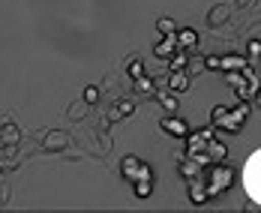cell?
Masks as SVG:
<instances>
[{
	"instance_id": "cell-15",
	"label": "cell",
	"mask_w": 261,
	"mask_h": 213,
	"mask_svg": "<svg viewBox=\"0 0 261 213\" xmlns=\"http://www.w3.org/2000/svg\"><path fill=\"white\" fill-rule=\"evenodd\" d=\"M249 54H252V57H258V54H261V42H249Z\"/></svg>"
},
{
	"instance_id": "cell-11",
	"label": "cell",
	"mask_w": 261,
	"mask_h": 213,
	"mask_svg": "<svg viewBox=\"0 0 261 213\" xmlns=\"http://www.w3.org/2000/svg\"><path fill=\"white\" fill-rule=\"evenodd\" d=\"M96 96H99L96 87H87V90H84V102H96Z\"/></svg>"
},
{
	"instance_id": "cell-2",
	"label": "cell",
	"mask_w": 261,
	"mask_h": 213,
	"mask_svg": "<svg viewBox=\"0 0 261 213\" xmlns=\"http://www.w3.org/2000/svg\"><path fill=\"white\" fill-rule=\"evenodd\" d=\"M228 183H231V171H228V168H216V171L210 174V180H207V195L222 192Z\"/></svg>"
},
{
	"instance_id": "cell-9",
	"label": "cell",
	"mask_w": 261,
	"mask_h": 213,
	"mask_svg": "<svg viewBox=\"0 0 261 213\" xmlns=\"http://www.w3.org/2000/svg\"><path fill=\"white\" fill-rule=\"evenodd\" d=\"M219 66H225V69H240V66H243V57H225V60H219Z\"/></svg>"
},
{
	"instance_id": "cell-6",
	"label": "cell",
	"mask_w": 261,
	"mask_h": 213,
	"mask_svg": "<svg viewBox=\"0 0 261 213\" xmlns=\"http://www.w3.org/2000/svg\"><path fill=\"white\" fill-rule=\"evenodd\" d=\"M207 159H225V147H222V144H219V141H210L207 144Z\"/></svg>"
},
{
	"instance_id": "cell-14",
	"label": "cell",
	"mask_w": 261,
	"mask_h": 213,
	"mask_svg": "<svg viewBox=\"0 0 261 213\" xmlns=\"http://www.w3.org/2000/svg\"><path fill=\"white\" fill-rule=\"evenodd\" d=\"M129 75H132V78H138V75H141V63H138V60L129 66Z\"/></svg>"
},
{
	"instance_id": "cell-16",
	"label": "cell",
	"mask_w": 261,
	"mask_h": 213,
	"mask_svg": "<svg viewBox=\"0 0 261 213\" xmlns=\"http://www.w3.org/2000/svg\"><path fill=\"white\" fill-rule=\"evenodd\" d=\"M162 102H165V108H177V102H174V96H162Z\"/></svg>"
},
{
	"instance_id": "cell-5",
	"label": "cell",
	"mask_w": 261,
	"mask_h": 213,
	"mask_svg": "<svg viewBox=\"0 0 261 213\" xmlns=\"http://www.w3.org/2000/svg\"><path fill=\"white\" fill-rule=\"evenodd\" d=\"M174 45H177V36H174V33H168V39H165V42H159V45H156V54H159V57H168Z\"/></svg>"
},
{
	"instance_id": "cell-13",
	"label": "cell",
	"mask_w": 261,
	"mask_h": 213,
	"mask_svg": "<svg viewBox=\"0 0 261 213\" xmlns=\"http://www.w3.org/2000/svg\"><path fill=\"white\" fill-rule=\"evenodd\" d=\"M135 192H138V195H141V198H144V195H147V192H150V180H144V183H138V187H135Z\"/></svg>"
},
{
	"instance_id": "cell-3",
	"label": "cell",
	"mask_w": 261,
	"mask_h": 213,
	"mask_svg": "<svg viewBox=\"0 0 261 213\" xmlns=\"http://www.w3.org/2000/svg\"><path fill=\"white\" fill-rule=\"evenodd\" d=\"M228 15H231V6H225V3H219V6H213V9H210V15H207V24H210V27H219V24H225V21H228Z\"/></svg>"
},
{
	"instance_id": "cell-7",
	"label": "cell",
	"mask_w": 261,
	"mask_h": 213,
	"mask_svg": "<svg viewBox=\"0 0 261 213\" xmlns=\"http://www.w3.org/2000/svg\"><path fill=\"white\" fill-rule=\"evenodd\" d=\"M162 129H165V132H171V135H186V126H183L180 120H165V123H162Z\"/></svg>"
},
{
	"instance_id": "cell-4",
	"label": "cell",
	"mask_w": 261,
	"mask_h": 213,
	"mask_svg": "<svg viewBox=\"0 0 261 213\" xmlns=\"http://www.w3.org/2000/svg\"><path fill=\"white\" fill-rule=\"evenodd\" d=\"M177 42H180V48H192L198 42V36H195V30H180L177 33Z\"/></svg>"
},
{
	"instance_id": "cell-12",
	"label": "cell",
	"mask_w": 261,
	"mask_h": 213,
	"mask_svg": "<svg viewBox=\"0 0 261 213\" xmlns=\"http://www.w3.org/2000/svg\"><path fill=\"white\" fill-rule=\"evenodd\" d=\"M186 66V54H177L174 60H171V69H183Z\"/></svg>"
},
{
	"instance_id": "cell-10",
	"label": "cell",
	"mask_w": 261,
	"mask_h": 213,
	"mask_svg": "<svg viewBox=\"0 0 261 213\" xmlns=\"http://www.w3.org/2000/svg\"><path fill=\"white\" fill-rule=\"evenodd\" d=\"M159 30H162L165 36H168V33H174V30H177V24H174L171 18H159Z\"/></svg>"
},
{
	"instance_id": "cell-17",
	"label": "cell",
	"mask_w": 261,
	"mask_h": 213,
	"mask_svg": "<svg viewBox=\"0 0 261 213\" xmlns=\"http://www.w3.org/2000/svg\"><path fill=\"white\" fill-rule=\"evenodd\" d=\"M60 141H66V138H63V135H57V132L48 135V144H60Z\"/></svg>"
},
{
	"instance_id": "cell-8",
	"label": "cell",
	"mask_w": 261,
	"mask_h": 213,
	"mask_svg": "<svg viewBox=\"0 0 261 213\" xmlns=\"http://www.w3.org/2000/svg\"><path fill=\"white\" fill-rule=\"evenodd\" d=\"M171 87H174V90H186V87H189V78L174 69V75H171Z\"/></svg>"
},
{
	"instance_id": "cell-1",
	"label": "cell",
	"mask_w": 261,
	"mask_h": 213,
	"mask_svg": "<svg viewBox=\"0 0 261 213\" xmlns=\"http://www.w3.org/2000/svg\"><path fill=\"white\" fill-rule=\"evenodd\" d=\"M243 187H246V195L255 204H261V150H255L243 165Z\"/></svg>"
}]
</instances>
